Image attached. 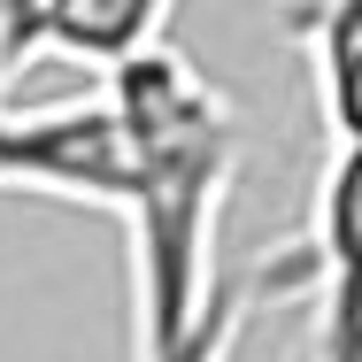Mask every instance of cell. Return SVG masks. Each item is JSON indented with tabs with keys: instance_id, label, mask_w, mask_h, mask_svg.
<instances>
[{
	"instance_id": "6da1fadb",
	"label": "cell",
	"mask_w": 362,
	"mask_h": 362,
	"mask_svg": "<svg viewBox=\"0 0 362 362\" xmlns=\"http://www.w3.org/2000/svg\"><path fill=\"white\" fill-rule=\"evenodd\" d=\"M108 100L132 146V362H231L262 286H300V239L255 262L247 278H223L216 239L239 185V108L209 85L170 39L108 70Z\"/></svg>"
},
{
	"instance_id": "7a4b0ae2",
	"label": "cell",
	"mask_w": 362,
	"mask_h": 362,
	"mask_svg": "<svg viewBox=\"0 0 362 362\" xmlns=\"http://www.w3.org/2000/svg\"><path fill=\"white\" fill-rule=\"evenodd\" d=\"M0 193H47L70 209H100L124 216L132 201V146H124V116L100 93L62 100V108H0Z\"/></svg>"
},
{
	"instance_id": "3957f363",
	"label": "cell",
	"mask_w": 362,
	"mask_h": 362,
	"mask_svg": "<svg viewBox=\"0 0 362 362\" xmlns=\"http://www.w3.org/2000/svg\"><path fill=\"white\" fill-rule=\"evenodd\" d=\"M300 286L316 293V339L300 362H362V139L324 162L300 231Z\"/></svg>"
},
{
	"instance_id": "277c9868",
	"label": "cell",
	"mask_w": 362,
	"mask_h": 362,
	"mask_svg": "<svg viewBox=\"0 0 362 362\" xmlns=\"http://www.w3.org/2000/svg\"><path fill=\"white\" fill-rule=\"evenodd\" d=\"M170 8L177 0H47V54L116 70L146 47H162Z\"/></svg>"
},
{
	"instance_id": "5b68a950",
	"label": "cell",
	"mask_w": 362,
	"mask_h": 362,
	"mask_svg": "<svg viewBox=\"0 0 362 362\" xmlns=\"http://www.w3.org/2000/svg\"><path fill=\"white\" fill-rule=\"evenodd\" d=\"M300 31L316 54V100H324L332 139H362V0H316Z\"/></svg>"
},
{
	"instance_id": "8992f818",
	"label": "cell",
	"mask_w": 362,
	"mask_h": 362,
	"mask_svg": "<svg viewBox=\"0 0 362 362\" xmlns=\"http://www.w3.org/2000/svg\"><path fill=\"white\" fill-rule=\"evenodd\" d=\"M39 54H47V0H0V108Z\"/></svg>"
}]
</instances>
